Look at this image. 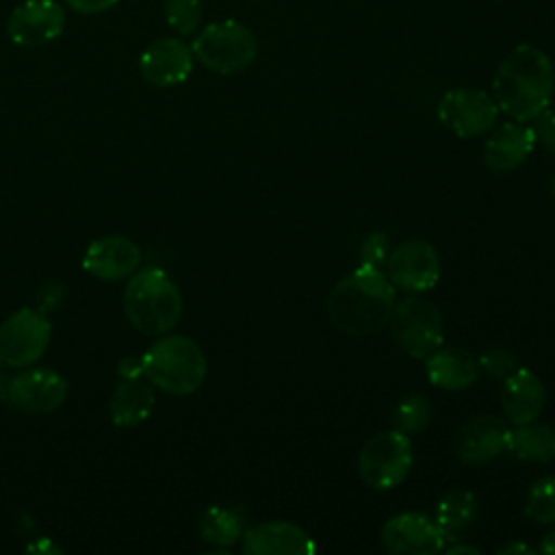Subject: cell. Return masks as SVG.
<instances>
[{
  "label": "cell",
  "instance_id": "5b68a950",
  "mask_svg": "<svg viewBox=\"0 0 555 555\" xmlns=\"http://www.w3.org/2000/svg\"><path fill=\"white\" fill-rule=\"evenodd\" d=\"M193 56L215 74H238L258 56L256 35L236 20H219L204 26L193 43Z\"/></svg>",
  "mask_w": 555,
  "mask_h": 555
},
{
  "label": "cell",
  "instance_id": "2e32d148",
  "mask_svg": "<svg viewBox=\"0 0 555 555\" xmlns=\"http://www.w3.org/2000/svg\"><path fill=\"white\" fill-rule=\"evenodd\" d=\"M241 551L247 555H312L314 538L291 520L258 522L243 533Z\"/></svg>",
  "mask_w": 555,
  "mask_h": 555
},
{
  "label": "cell",
  "instance_id": "277c9868",
  "mask_svg": "<svg viewBox=\"0 0 555 555\" xmlns=\"http://www.w3.org/2000/svg\"><path fill=\"white\" fill-rule=\"evenodd\" d=\"M143 377L171 395H191L206 379V356L202 347L184 336L169 334L158 338L150 349L141 356Z\"/></svg>",
  "mask_w": 555,
  "mask_h": 555
},
{
  "label": "cell",
  "instance_id": "9a60e30c",
  "mask_svg": "<svg viewBox=\"0 0 555 555\" xmlns=\"http://www.w3.org/2000/svg\"><path fill=\"white\" fill-rule=\"evenodd\" d=\"M193 50L178 37L152 41L139 56V72L152 87H173L184 82L193 72Z\"/></svg>",
  "mask_w": 555,
  "mask_h": 555
},
{
  "label": "cell",
  "instance_id": "e575fe53",
  "mask_svg": "<svg viewBox=\"0 0 555 555\" xmlns=\"http://www.w3.org/2000/svg\"><path fill=\"white\" fill-rule=\"evenodd\" d=\"M444 551H447L449 555H457V553H468V555H477V553H479V551H477L475 546H466V544H457V542H455V544H451V546L447 544V546H444Z\"/></svg>",
  "mask_w": 555,
  "mask_h": 555
},
{
  "label": "cell",
  "instance_id": "8992f818",
  "mask_svg": "<svg viewBox=\"0 0 555 555\" xmlns=\"http://www.w3.org/2000/svg\"><path fill=\"white\" fill-rule=\"evenodd\" d=\"M388 327L395 345L416 360H425L444 343L442 314L421 293H410L395 301Z\"/></svg>",
  "mask_w": 555,
  "mask_h": 555
},
{
  "label": "cell",
  "instance_id": "3957f363",
  "mask_svg": "<svg viewBox=\"0 0 555 555\" xmlns=\"http://www.w3.org/2000/svg\"><path fill=\"white\" fill-rule=\"evenodd\" d=\"M124 312L143 334H167L182 314V295L176 282L158 267L137 269L124 291Z\"/></svg>",
  "mask_w": 555,
  "mask_h": 555
},
{
  "label": "cell",
  "instance_id": "30bf717a",
  "mask_svg": "<svg viewBox=\"0 0 555 555\" xmlns=\"http://www.w3.org/2000/svg\"><path fill=\"white\" fill-rule=\"evenodd\" d=\"M384 271L395 286L408 293H425L440 280V254L425 238H408L390 249Z\"/></svg>",
  "mask_w": 555,
  "mask_h": 555
},
{
  "label": "cell",
  "instance_id": "1f68e13d",
  "mask_svg": "<svg viewBox=\"0 0 555 555\" xmlns=\"http://www.w3.org/2000/svg\"><path fill=\"white\" fill-rule=\"evenodd\" d=\"M117 375L124 377V379L143 377V362H141V356H128V358L119 360V364H117Z\"/></svg>",
  "mask_w": 555,
  "mask_h": 555
},
{
  "label": "cell",
  "instance_id": "6da1fadb",
  "mask_svg": "<svg viewBox=\"0 0 555 555\" xmlns=\"http://www.w3.org/2000/svg\"><path fill=\"white\" fill-rule=\"evenodd\" d=\"M555 91V67L551 56L520 43L505 54L492 78V98L509 119L531 121L548 108Z\"/></svg>",
  "mask_w": 555,
  "mask_h": 555
},
{
  "label": "cell",
  "instance_id": "4316f807",
  "mask_svg": "<svg viewBox=\"0 0 555 555\" xmlns=\"http://www.w3.org/2000/svg\"><path fill=\"white\" fill-rule=\"evenodd\" d=\"M163 11L178 35H191L202 24V0H165Z\"/></svg>",
  "mask_w": 555,
  "mask_h": 555
},
{
  "label": "cell",
  "instance_id": "cb8c5ba5",
  "mask_svg": "<svg viewBox=\"0 0 555 555\" xmlns=\"http://www.w3.org/2000/svg\"><path fill=\"white\" fill-rule=\"evenodd\" d=\"M477 514V499L466 488H451L447 490L438 503H436V522L444 529V533L451 540H457L455 535L462 533Z\"/></svg>",
  "mask_w": 555,
  "mask_h": 555
},
{
  "label": "cell",
  "instance_id": "ac0fdd59",
  "mask_svg": "<svg viewBox=\"0 0 555 555\" xmlns=\"http://www.w3.org/2000/svg\"><path fill=\"white\" fill-rule=\"evenodd\" d=\"M535 147L531 126L525 121H505L494 126L483 145V163L494 173H507L520 167Z\"/></svg>",
  "mask_w": 555,
  "mask_h": 555
},
{
  "label": "cell",
  "instance_id": "836d02e7",
  "mask_svg": "<svg viewBox=\"0 0 555 555\" xmlns=\"http://www.w3.org/2000/svg\"><path fill=\"white\" fill-rule=\"evenodd\" d=\"M538 551H540V553H546V555H555V529H551V531L540 540Z\"/></svg>",
  "mask_w": 555,
  "mask_h": 555
},
{
  "label": "cell",
  "instance_id": "4dcf8cb0",
  "mask_svg": "<svg viewBox=\"0 0 555 555\" xmlns=\"http://www.w3.org/2000/svg\"><path fill=\"white\" fill-rule=\"evenodd\" d=\"M67 7L76 13L82 15H95V13H104L108 9H113L117 2L121 0H65Z\"/></svg>",
  "mask_w": 555,
  "mask_h": 555
},
{
  "label": "cell",
  "instance_id": "83f0119b",
  "mask_svg": "<svg viewBox=\"0 0 555 555\" xmlns=\"http://www.w3.org/2000/svg\"><path fill=\"white\" fill-rule=\"evenodd\" d=\"M477 366L483 375H488L494 382H503L505 377H509L518 366V358L514 351L505 349V347H490L486 349L479 358H477Z\"/></svg>",
  "mask_w": 555,
  "mask_h": 555
},
{
  "label": "cell",
  "instance_id": "9c48e42d",
  "mask_svg": "<svg viewBox=\"0 0 555 555\" xmlns=\"http://www.w3.org/2000/svg\"><path fill=\"white\" fill-rule=\"evenodd\" d=\"M440 124L460 139H475L488 134L499 119L494 98L475 87L449 89L436 108Z\"/></svg>",
  "mask_w": 555,
  "mask_h": 555
},
{
  "label": "cell",
  "instance_id": "ffe728a7",
  "mask_svg": "<svg viewBox=\"0 0 555 555\" xmlns=\"http://www.w3.org/2000/svg\"><path fill=\"white\" fill-rule=\"evenodd\" d=\"M425 373L431 386L457 392L475 384L479 366L477 358L464 347H438L425 358Z\"/></svg>",
  "mask_w": 555,
  "mask_h": 555
},
{
  "label": "cell",
  "instance_id": "5bb4252c",
  "mask_svg": "<svg viewBox=\"0 0 555 555\" xmlns=\"http://www.w3.org/2000/svg\"><path fill=\"white\" fill-rule=\"evenodd\" d=\"M67 379L52 369H26L9 379L7 399L26 414H50L67 399Z\"/></svg>",
  "mask_w": 555,
  "mask_h": 555
},
{
  "label": "cell",
  "instance_id": "52a82bcc",
  "mask_svg": "<svg viewBox=\"0 0 555 555\" xmlns=\"http://www.w3.org/2000/svg\"><path fill=\"white\" fill-rule=\"evenodd\" d=\"M412 462L410 436L390 427L373 434L362 444L358 453V475L373 490H390L410 475Z\"/></svg>",
  "mask_w": 555,
  "mask_h": 555
},
{
  "label": "cell",
  "instance_id": "7c38bea8",
  "mask_svg": "<svg viewBox=\"0 0 555 555\" xmlns=\"http://www.w3.org/2000/svg\"><path fill=\"white\" fill-rule=\"evenodd\" d=\"M509 421L494 414L466 418L455 434V455L460 462L479 466L488 464L509 449Z\"/></svg>",
  "mask_w": 555,
  "mask_h": 555
},
{
  "label": "cell",
  "instance_id": "f1b7e54d",
  "mask_svg": "<svg viewBox=\"0 0 555 555\" xmlns=\"http://www.w3.org/2000/svg\"><path fill=\"white\" fill-rule=\"evenodd\" d=\"M388 254H390V243L384 232H371L358 247L360 264L373 267V269H384Z\"/></svg>",
  "mask_w": 555,
  "mask_h": 555
},
{
  "label": "cell",
  "instance_id": "7402d4cb",
  "mask_svg": "<svg viewBox=\"0 0 555 555\" xmlns=\"http://www.w3.org/2000/svg\"><path fill=\"white\" fill-rule=\"evenodd\" d=\"M199 538L210 546H232L245 533V512L238 505L215 503L199 516Z\"/></svg>",
  "mask_w": 555,
  "mask_h": 555
},
{
  "label": "cell",
  "instance_id": "8d00e7d4",
  "mask_svg": "<svg viewBox=\"0 0 555 555\" xmlns=\"http://www.w3.org/2000/svg\"><path fill=\"white\" fill-rule=\"evenodd\" d=\"M551 193H553V197H555V173H553V178H551Z\"/></svg>",
  "mask_w": 555,
  "mask_h": 555
},
{
  "label": "cell",
  "instance_id": "603a6c76",
  "mask_svg": "<svg viewBox=\"0 0 555 555\" xmlns=\"http://www.w3.org/2000/svg\"><path fill=\"white\" fill-rule=\"evenodd\" d=\"M514 457L533 464H546L555 460V429L546 423H522L509 434V449Z\"/></svg>",
  "mask_w": 555,
  "mask_h": 555
},
{
  "label": "cell",
  "instance_id": "d6986e66",
  "mask_svg": "<svg viewBox=\"0 0 555 555\" xmlns=\"http://www.w3.org/2000/svg\"><path fill=\"white\" fill-rule=\"evenodd\" d=\"M501 384V408L505 418L512 425L538 421L546 405V388L542 379L531 369L518 366Z\"/></svg>",
  "mask_w": 555,
  "mask_h": 555
},
{
  "label": "cell",
  "instance_id": "d6a6232c",
  "mask_svg": "<svg viewBox=\"0 0 555 555\" xmlns=\"http://www.w3.org/2000/svg\"><path fill=\"white\" fill-rule=\"evenodd\" d=\"M499 555H514V553H533V546H529L527 542H522V540H514V542H507V544H503V546H499V551H496Z\"/></svg>",
  "mask_w": 555,
  "mask_h": 555
},
{
  "label": "cell",
  "instance_id": "e0dca14e",
  "mask_svg": "<svg viewBox=\"0 0 555 555\" xmlns=\"http://www.w3.org/2000/svg\"><path fill=\"white\" fill-rule=\"evenodd\" d=\"M139 264H141L139 245L119 234L95 238L82 256V269L104 282L128 278L139 269Z\"/></svg>",
  "mask_w": 555,
  "mask_h": 555
},
{
  "label": "cell",
  "instance_id": "d590c367",
  "mask_svg": "<svg viewBox=\"0 0 555 555\" xmlns=\"http://www.w3.org/2000/svg\"><path fill=\"white\" fill-rule=\"evenodd\" d=\"M28 548L35 551V553H41V551H46V553H54V551H56V553H59V551H61V548H56V546H54L52 542H48V540H41L39 544H33V546H28Z\"/></svg>",
  "mask_w": 555,
  "mask_h": 555
},
{
  "label": "cell",
  "instance_id": "44dd1931",
  "mask_svg": "<svg viewBox=\"0 0 555 555\" xmlns=\"http://www.w3.org/2000/svg\"><path fill=\"white\" fill-rule=\"evenodd\" d=\"M154 405H156V395H154V386L147 379L119 377L108 401V414L113 425L134 427L150 418Z\"/></svg>",
  "mask_w": 555,
  "mask_h": 555
},
{
  "label": "cell",
  "instance_id": "ba28073f",
  "mask_svg": "<svg viewBox=\"0 0 555 555\" xmlns=\"http://www.w3.org/2000/svg\"><path fill=\"white\" fill-rule=\"evenodd\" d=\"M52 323L39 308H20L0 325V362L13 369L35 364L48 349Z\"/></svg>",
  "mask_w": 555,
  "mask_h": 555
},
{
  "label": "cell",
  "instance_id": "7a4b0ae2",
  "mask_svg": "<svg viewBox=\"0 0 555 555\" xmlns=\"http://www.w3.org/2000/svg\"><path fill=\"white\" fill-rule=\"evenodd\" d=\"M397 286L384 269L358 264L327 295V314L336 330L349 336H369L390 321Z\"/></svg>",
  "mask_w": 555,
  "mask_h": 555
},
{
  "label": "cell",
  "instance_id": "484cf974",
  "mask_svg": "<svg viewBox=\"0 0 555 555\" xmlns=\"http://www.w3.org/2000/svg\"><path fill=\"white\" fill-rule=\"evenodd\" d=\"M525 516L538 525H555V475H546L529 488Z\"/></svg>",
  "mask_w": 555,
  "mask_h": 555
},
{
  "label": "cell",
  "instance_id": "8fae6325",
  "mask_svg": "<svg viewBox=\"0 0 555 555\" xmlns=\"http://www.w3.org/2000/svg\"><path fill=\"white\" fill-rule=\"evenodd\" d=\"M379 542L392 555H436L444 551L449 535L436 518L421 512H401L384 522Z\"/></svg>",
  "mask_w": 555,
  "mask_h": 555
},
{
  "label": "cell",
  "instance_id": "d4e9b609",
  "mask_svg": "<svg viewBox=\"0 0 555 555\" xmlns=\"http://www.w3.org/2000/svg\"><path fill=\"white\" fill-rule=\"evenodd\" d=\"M390 421H392V429H397L405 436H414L429 425L431 403L423 395L410 392V395L401 397L399 403L392 408Z\"/></svg>",
  "mask_w": 555,
  "mask_h": 555
},
{
  "label": "cell",
  "instance_id": "f546056e",
  "mask_svg": "<svg viewBox=\"0 0 555 555\" xmlns=\"http://www.w3.org/2000/svg\"><path fill=\"white\" fill-rule=\"evenodd\" d=\"M531 121H533L531 130L535 137V145H542L544 150H548L555 156V111L546 108Z\"/></svg>",
  "mask_w": 555,
  "mask_h": 555
},
{
  "label": "cell",
  "instance_id": "4fadbf2b",
  "mask_svg": "<svg viewBox=\"0 0 555 555\" xmlns=\"http://www.w3.org/2000/svg\"><path fill=\"white\" fill-rule=\"evenodd\" d=\"M65 28V9L54 0H24L9 20L7 35L20 48H39L54 41Z\"/></svg>",
  "mask_w": 555,
  "mask_h": 555
}]
</instances>
